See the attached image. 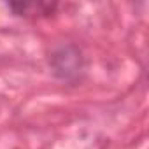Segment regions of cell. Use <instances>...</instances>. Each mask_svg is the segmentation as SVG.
<instances>
[{
    "mask_svg": "<svg viewBox=\"0 0 149 149\" xmlns=\"http://www.w3.org/2000/svg\"><path fill=\"white\" fill-rule=\"evenodd\" d=\"M51 65L61 79H70L72 76H77L83 68L81 51L76 46H65L53 54Z\"/></svg>",
    "mask_w": 149,
    "mask_h": 149,
    "instance_id": "6da1fadb",
    "label": "cell"
},
{
    "mask_svg": "<svg viewBox=\"0 0 149 149\" xmlns=\"http://www.w3.org/2000/svg\"><path fill=\"white\" fill-rule=\"evenodd\" d=\"M7 7L16 16L33 18V16H49L56 11L58 4L54 2H11Z\"/></svg>",
    "mask_w": 149,
    "mask_h": 149,
    "instance_id": "7a4b0ae2",
    "label": "cell"
}]
</instances>
